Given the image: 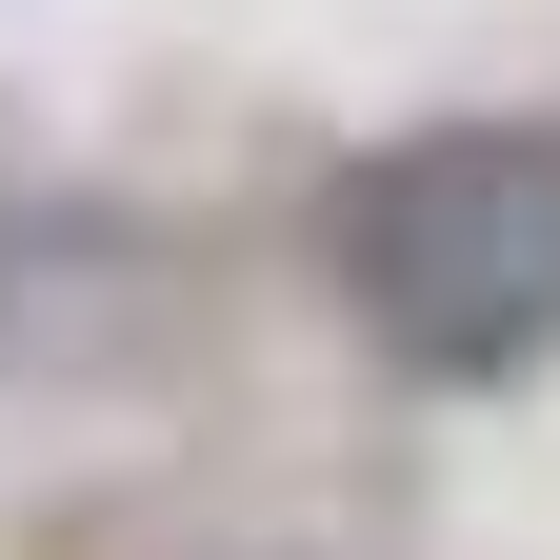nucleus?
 Segmentation results:
<instances>
[{
  "label": "nucleus",
  "instance_id": "1",
  "mask_svg": "<svg viewBox=\"0 0 560 560\" xmlns=\"http://www.w3.org/2000/svg\"><path fill=\"white\" fill-rule=\"evenodd\" d=\"M320 280L400 381H540L560 361V120H420L320 180Z\"/></svg>",
  "mask_w": 560,
  "mask_h": 560
}]
</instances>
